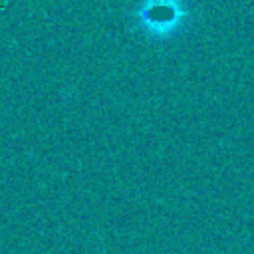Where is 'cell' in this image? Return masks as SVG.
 <instances>
[{
    "label": "cell",
    "mask_w": 254,
    "mask_h": 254,
    "mask_svg": "<svg viewBox=\"0 0 254 254\" xmlns=\"http://www.w3.org/2000/svg\"><path fill=\"white\" fill-rule=\"evenodd\" d=\"M185 16L183 6L179 0H149L147 6L141 10V24L149 30H157L161 26L163 32L173 30L181 18Z\"/></svg>",
    "instance_id": "obj_1"
}]
</instances>
